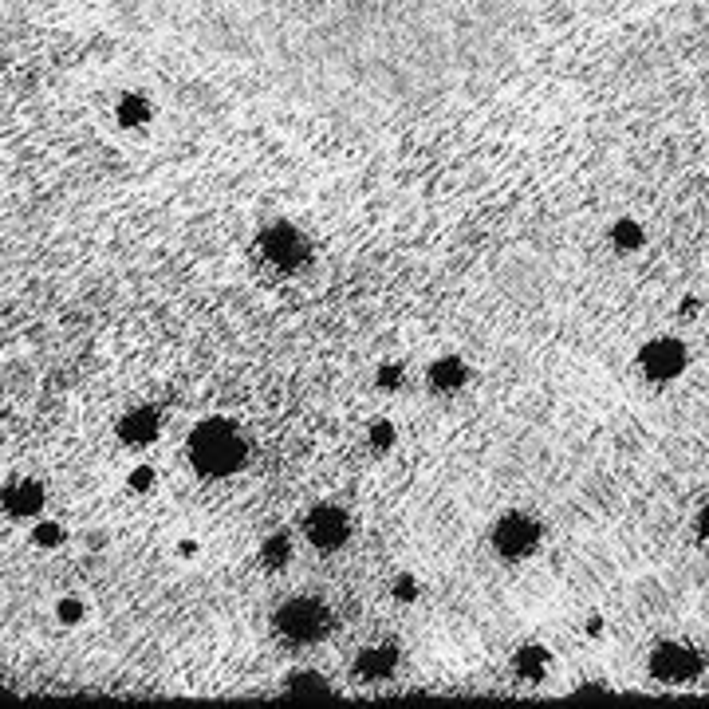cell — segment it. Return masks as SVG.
<instances>
[{
  "label": "cell",
  "instance_id": "1",
  "mask_svg": "<svg viewBox=\"0 0 709 709\" xmlns=\"http://www.w3.org/2000/svg\"><path fill=\"white\" fill-rule=\"evenodd\" d=\"M249 446H245V434L229 422V418H205L197 422L194 434H190V461H194L197 473L205 477H229L245 465Z\"/></svg>",
  "mask_w": 709,
  "mask_h": 709
},
{
  "label": "cell",
  "instance_id": "2",
  "mask_svg": "<svg viewBox=\"0 0 709 709\" xmlns=\"http://www.w3.org/2000/svg\"><path fill=\"white\" fill-rule=\"evenodd\" d=\"M276 631L288 639V643L312 646L320 643L323 635L331 631V607L312 599V595H300V599H288L280 611H276Z\"/></svg>",
  "mask_w": 709,
  "mask_h": 709
},
{
  "label": "cell",
  "instance_id": "3",
  "mask_svg": "<svg viewBox=\"0 0 709 709\" xmlns=\"http://www.w3.org/2000/svg\"><path fill=\"white\" fill-rule=\"evenodd\" d=\"M706 670V654L686 643H662L650 654V674L658 682H694Z\"/></svg>",
  "mask_w": 709,
  "mask_h": 709
},
{
  "label": "cell",
  "instance_id": "4",
  "mask_svg": "<svg viewBox=\"0 0 709 709\" xmlns=\"http://www.w3.org/2000/svg\"><path fill=\"white\" fill-rule=\"evenodd\" d=\"M493 548L505 556V560H524L540 548V524L524 513H509L497 520L493 528Z\"/></svg>",
  "mask_w": 709,
  "mask_h": 709
},
{
  "label": "cell",
  "instance_id": "5",
  "mask_svg": "<svg viewBox=\"0 0 709 709\" xmlns=\"http://www.w3.org/2000/svg\"><path fill=\"white\" fill-rule=\"evenodd\" d=\"M639 371L650 383H670L686 371V347L682 339H650L639 351Z\"/></svg>",
  "mask_w": 709,
  "mask_h": 709
},
{
  "label": "cell",
  "instance_id": "6",
  "mask_svg": "<svg viewBox=\"0 0 709 709\" xmlns=\"http://www.w3.org/2000/svg\"><path fill=\"white\" fill-rule=\"evenodd\" d=\"M304 532H308V540L323 548V552H335V548H343L347 544V536H351V520L347 513L339 509V505H316L308 520H304Z\"/></svg>",
  "mask_w": 709,
  "mask_h": 709
},
{
  "label": "cell",
  "instance_id": "7",
  "mask_svg": "<svg viewBox=\"0 0 709 709\" xmlns=\"http://www.w3.org/2000/svg\"><path fill=\"white\" fill-rule=\"evenodd\" d=\"M260 253L272 260L276 268H296V264H304V257H308V241L292 225H272L260 237Z\"/></svg>",
  "mask_w": 709,
  "mask_h": 709
},
{
  "label": "cell",
  "instance_id": "8",
  "mask_svg": "<svg viewBox=\"0 0 709 709\" xmlns=\"http://www.w3.org/2000/svg\"><path fill=\"white\" fill-rule=\"evenodd\" d=\"M394 666H398V650L390 643L367 646V650L359 654V662H355V674L367 678V682H387L390 674H394Z\"/></svg>",
  "mask_w": 709,
  "mask_h": 709
},
{
  "label": "cell",
  "instance_id": "9",
  "mask_svg": "<svg viewBox=\"0 0 709 709\" xmlns=\"http://www.w3.org/2000/svg\"><path fill=\"white\" fill-rule=\"evenodd\" d=\"M4 509L12 516H36L44 509V485L40 481H16L4 489Z\"/></svg>",
  "mask_w": 709,
  "mask_h": 709
},
{
  "label": "cell",
  "instance_id": "10",
  "mask_svg": "<svg viewBox=\"0 0 709 709\" xmlns=\"http://www.w3.org/2000/svg\"><path fill=\"white\" fill-rule=\"evenodd\" d=\"M119 434H123L127 446H146V442H154V438H158V414H154L150 406L130 410L127 418H123V426H119Z\"/></svg>",
  "mask_w": 709,
  "mask_h": 709
},
{
  "label": "cell",
  "instance_id": "11",
  "mask_svg": "<svg viewBox=\"0 0 709 709\" xmlns=\"http://www.w3.org/2000/svg\"><path fill=\"white\" fill-rule=\"evenodd\" d=\"M544 670H548V650H544V646H524V650L516 654V674H520V678L540 682Z\"/></svg>",
  "mask_w": 709,
  "mask_h": 709
},
{
  "label": "cell",
  "instance_id": "12",
  "mask_svg": "<svg viewBox=\"0 0 709 709\" xmlns=\"http://www.w3.org/2000/svg\"><path fill=\"white\" fill-rule=\"evenodd\" d=\"M430 383L438 390H453L465 383V367H461V359H442V363H434V371H430Z\"/></svg>",
  "mask_w": 709,
  "mask_h": 709
},
{
  "label": "cell",
  "instance_id": "13",
  "mask_svg": "<svg viewBox=\"0 0 709 709\" xmlns=\"http://www.w3.org/2000/svg\"><path fill=\"white\" fill-rule=\"evenodd\" d=\"M260 556H264V564L280 568L284 560H292V540H288V536H268L264 548H260Z\"/></svg>",
  "mask_w": 709,
  "mask_h": 709
},
{
  "label": "cell",
  "instance_id": "14",
  "mask_svg": "<svg viewBox=\"0 0 709 709\" xmlns=\"http://www.w3.org/2000/svg\"><path fill=\"white\" fill-rule=\"evenodd\" d=\"M611 237H615V245H619V249H627V253L643 245V229H639L635 221H619V225L611 229Z\"/></svg>",
  "mask_w": 709,
  "mask_h": 709
},
{
  "label": "cell",
  "instance_id": "15",
  "mask_svg": "<svg viewBox=\"0 0 709 709\" xmlns=\"http://www.w3.org/2000/svg\"><path fill=\"white\" fill-rule=\"evenodd\" d=\"M288 690L292 694H323L327 678L323 674H288Z\"/></svg>",
  "mask_w": 709,
  "mask_h": 709
},
{
  "label": "cell",
  "instance_id": "16",
  "mask_svg": "<svg viewBox=\"0 0 709 709\" xmlns=\"http://www.w3.org/2000/svg\"><path fill=\"white\" fill-rule=\"evenodd\" d=\"M36 540L56 544V540H60V528H56V524H40V528H36Z\"/></svg>",
  "mask_w": 709,
  "mask_h": 709
},
{
  "label": "cell",
  "instance_id": "17",
  "mask_svg": "<svg viewBox=\"0 0 709 709\" xmlns=\"http://www.w3.org/2000/svg\"><path fill=\"white\" fill-rule=\"evenodd\" d=\"M123 115H127L123 123H142V115H146V111H142V103H127V107H123Z\"/></svg>",
  "mask_w": 709,
  "mask_h": 709
},
{
  "label": "cell",
  "instance_id": "18",
  "mask_svg": "<svg viewBox=\"0 0 709 709\" xmlns=\"http://www.w3.org/2000/svg\"><path fill=\"white\" fill-rule=\"evenodd\" d=\"M698 536H702V540L709 544V505L702 509V513H698Z\"/></svg>",
  "mask_w": 709,
  "mask_h": 709
},
{
  "label": "cell",
  "instance_id": "19",
  "mask_svg": "<svg viewBox=\"0 0 709 709\" xmlns=\"http://www.w3.org/2000/svg\"><path fill=\"white\" fill-rule=\"evenodd\" d=\"M130 485H134V489H146V485H150V473H146V469H142V473H134V477H130Z\"/></svg>",
  "mask_w": 709,
  "mask_h": 709
},
{
  "label": "cell",
  "instance_id": "20",
  "mask_svg": "<svg viewBox=\"0 0 709 709\" xmlns=\"http://www.w3.org/2000/svg\"><path fill=\"white\" fill-rule=\"evenodd\" d=\"M398 599H414V583H410V580L398 583Z\"/></svg>",
  "mask_w": 709,
  "mask_h": 709
},
{
  "label": "cell",
  "instance_id": "21",
  "mask_svg": "<svg viewBox=\"0 0 709 709\" xmlns=\"http://www.w3.org/2000/svg\"><path fill=\"white\" fill-rule=\"evenodd\" d=\"M60 615H64V619H79V607H75V603H64Z\"/></svg>",
  "mask_w": 709,
  "mask_h": 709
}]
</instances>
